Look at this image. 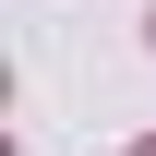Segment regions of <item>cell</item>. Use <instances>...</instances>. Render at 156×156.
Returning a JSON list of instances; mask_svg holds the SVG:
<instances>
[{"label": "cell", "instance_id": "obj_1", "mask_svg": "<svg viewBox=\"0 0 156 156\" xmlns=\"http://www.w3.org/2000/svg\"><path fill=\"white\" fill-rule=\"evenodd\" d=\"M144 156H156V144H144Z\"/></svg>", "mask_w": 156, "mask_h": 156}]
</instances>
